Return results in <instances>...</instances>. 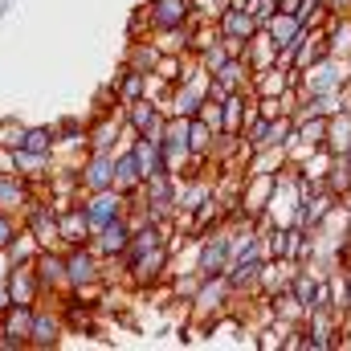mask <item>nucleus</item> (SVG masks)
Listing matches in <instances>:
<instances>
[{
  "label": "nucleus",
  "instance_id": "6",
  "mask_svg": "<svg viewBox=\"0 0 351 351\" xmlns=\"http://www.w3.org/2000/svg\"><path fill=\"white\" fill-rule=\"evenodd\" d=\"M4 241H8V225L0 221V245H4Z\"/></svg>",
  "mask_w": 351,
  "mask_h": 351
},
{
  "label": "nucleus",
  "instance_id": "2",
  "mask_svg": "<svg viewBox=\"0 0 351 351\" xmlns=\"http://www.w3.org/2000/svg\"><path fill=\"white\" fill-rule=\"evenodd\" d=\"M102 245H106V250H123V245H127V237H123V225H119V221L102 229Z\"/></svg>",
  "mask_w": 351,
  "mask_h": 351
},
{
  "label": "nucleus",
  "instance_id": "4",
  "mask_svg": "<svg viewBox=\"0 0 351 351\" xmlns=\"http://www.w3.org/2000/svg\"><path fill=\"white\" fill-rule=\"evenodd\" d=\"M70 278L74 282H90V258H70Z\"/></svg>",
  "mask_w": 351,
  "mask_h": 351
},
{
  "label": "nucleus",
  "instance_id": "3",
  "mask_svg": "<svg viewBox=\"0 0 351 351\" xmlns=\"http://www.w3.org/2000/svg\"><path fill=\"white\" fill-rule=\"evenodd\" d=\"M139 94H143V74H135V70H131V74H127V82H123V98H127V102H135Z\"/></svg>",
  "mask_w": 351,
  "mask_h": 351
},
{
  "label": "nucleus",
  "instance_id": "1",
  "mask_svg": "<svg viewBox=\"0 0 351 351\" xmlns=\"http://www.w3.org/2000/svg\"><path fill=\"white\" fill-rule=\"evenodd\" d=\"M180 21H184V0H160V4H156V25L172 29Z\"/></svg>",
  "mask_w": 351,
  "mask_h": 351
},
{
  "label": "nucleus",
  "instance_id": "5",
  "mask_svg": "<svg viewBox=\"0 0 351 351\" xmlns=\"http://www.w3.org/2000/svg\"><path fill=\"white\" fill-rule=\"evenodd\" d=\"M25 147H29V152H45V147H49V131H29V135H25Z\"/></svg>",
  "mask_w": 351,
  "mask_h": 351
}]
</instances>
